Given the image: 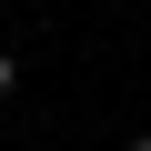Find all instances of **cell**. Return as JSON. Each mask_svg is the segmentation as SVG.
Segmentation results:
<instances>
[{
  "label": "cell",
  "instance_id": "1",
  "mask_svg": "<svg viewBox=\"0 0 151 151\" xmlns=\"http://www.w3.org/2000/svg\"><path fill=\"white\" fill-rule=\"evenodd\" d=\"M10 81H20V60H10V50H0V101H10Z\"/></svg>",
  "mask_w": 151,
  "mask_h": 151
},
{
  "label": "cell",
  "instance_id": "2",
  "mask_svg": "<svg viewBox=\"0 0 151 151\" xmlns=\"http://www.w3.org/2000/svg\"><path fill=\"white\" fill-rule=\"evenodd\" d=\"M121 151H151V131H131V141H121Z\"/></svg>",
  "mask_w": 151,
  "mask_h": 151
}]
</instances>
